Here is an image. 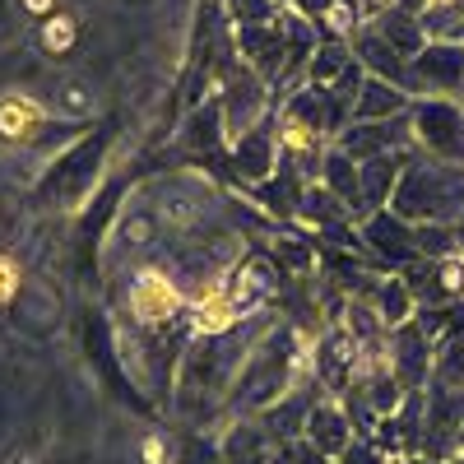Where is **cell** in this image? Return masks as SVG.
Returning a JSON list of instances; mask_svg holds the SVG:
<instances>
[{"mask_svg":"<svg viewBox=\"0 0 464 464\" xmlns=\"http://www.w3.org/2000/svg\"><path fill=\"white\" fill-rule=\"evenodd\" d=\"M312 381H316V372H312V358H306V343L297 339V325L279 321L275 330H265L251 343V353L227 391V409L237 418H256L260 409L279 404L284 395L302 391Z\"/></svg>","mask_w":464,"mask_h":464,"instance_id":"6da1fadb","label":"cell"},{"mask_svg":"<svg viewBox=\"0 0 464 464\" xmlns=\"http://www.w3.org/2000/svg\"><path fill=\"white\" fill-rule=\"evenodd\" d=\"M116 140V126L111 121H98L93 130H80L56 159L43 168L33 186V200L47 205V209H84L93 196H98V181H102V163H107V149Z\"/></svg>","mask_w":464,"mask_h":464,"instance_id":"7a4b0ae2","label":"cell"},{"mask_svg":"<svg viewBox=\"0 0 464 464\" xmlns=\"http://www.w3.org/2000/svg\"><path fill=\"white\" fill-rule=\"evenodd\" d=\"M246 330H227V334H190V343L181 348L177 362V400L181 404H200V400H218L232 391L246 353H251Z\"/></svg>","mask_w":464,"mask_h":464,"instance_id":"3957f363","label":"cell"},{"mask_svg":"<svg viewBox=\"0 0 464 464\" xmlns=\"http://www.w3.org/2000/svg\"><path fill=\"white\" fill-rule=\"evenodd\" d=\"M391 209L400 218H409L413 227L422 223H459L464 218V168H450V163H432L413 153L395 196H391Z\"/></svg>","mask_w":464,"mask_h":464,"instance_id":"277c9868","label":"cell"},{"mask_svg":"<svg viewBox=\"0 0 464 464\" xmlns=\"http://www.w3.org/2000/svg\"><path fill=\"white\" fill-rule=\"evenodd\" d=\"M413 153L432 163L464 168V102L459 98H413L409 111Z\"/></svg>","mask_w":464,"mask_h":464,"instance_id":"5b68a950","label":"cell"},{"mask_svg":"<svg viewBox=\"0 0 464 464\" xmlns=\"http://www.w3.org/2000/svg\"><path fill=\"white\" fill-rule=\"evenodd\" d=\"M358 237H362V251L367 260L381 269V275H404L409 265L422 260L418 251V227L409 218H400L395 209H376L358 223Z\"/></svg>","mask_w":464,"mask_h":464,"instance_id":"8992f818","label":"cell"},{"mask_svg":"<svg viewBox=\"0 0 464 464\" xmlns=\"http://www.w3.org/2000/svg\"><path fill=\"white\" fill-rule=\"evenodd\" d=\"M126 316L135 330H168L186 321V297L168 269H140L126 284Z\"/></svg>","mask_w":464,"mask_h":464,"instance_id":"52a82bcc","label":"cell"},{"mask_svg":"<svg viewBox=\"0 0 464 464\" xmlns=\"http://www.w3.org/2000/svg\"><path fill=\"white\" fill-rule=\"evenodd\" d=\"M218 107H223V126H227V140H237V135H246L251 126H260L269 111H275L279 102H275V89H269L260 74H251L242 61L232 65L227 74H223V84H218Z\"/></svg>","mask_w":464,"mask_h":464,"instance_id":"ba28073f","label":"cell"},{"mask_svg":"<svg viewBox=\"0 0 464 464\" xmlns=\"http://www.w3.org/2000/svg\"><path fill=\"white\" fill-rule=\"evenodd\" d=\"M279 288H284V275H279V265L269 260V251H246L237 265L227 269V279H223V293L232 297V306H237V316H260L269 302H279Z\"/></svg>","mask_w":464,"mask_h":464,"instance_id":"9c48e42d","label":"cell"},{"mask_svg":"<svg viewBox=\"0 0 464 464\" xmlns=\"http://www.w3.org/2000/svg\"><path fill=\"white\" fill-rule=\"evenodd\" d=\"M275 172H279V107L269 111L260 126L237 135L232 149H227V177L237 181L242 190L260 186L265 177H275Z\"/></svg>","mask_w":464,"mask_h":464,"instance_id":"30bf717a","label":"cell"},{"mask_svg":"<svg viewBox=\"0 0 464 464\" xmlns=\"http://www.w3.org/2000/svg\"><path fill=\"white\" fill-rule=\"evenodd\" d=\"M227 126H223V107L218 98H205L200 107H190L186 111V121L177 130V153L190 163H200V168H227Z\"/></svg>","mask_w":464,"mask_h":464,"instance_id":"8fae6325","label":"cell"},{"mask_svg":"<svg viewBox=\"0 0 464 464\" xmlns=\"http://www.w3.org/2000/svg\"><path fill=\"white\" fill-rule=\"evenodd\" d=\"M418 98H464V43H428L413 56Z\"/></svg>","mask_w":464,"mask_h":464,"instance_id":"7c38bea8","label":"cell"},{"mask_svg":"<svg viewBox=\"0 0 464 464\" xmlns=\"http://www.w3.org/2000/svg\"><path fill=\"white\" fill-rule=\"evenodd\" d=\"M232 47H237V61L260 74L269 89L284 84V70H288V52H284V28L275 24H260V28H232Z\"/></svg>","mask_w":464,"mask_h":464,"instance_id":"4fadbf2b","label":"cell"},{"mask_svg":"<svg viewBox=\"0 0 464 464\" xmlns=\"http://www.w3.org/2000/svg\"><path fill=\"white\" fill-rule=\"evenodd\" d=\"M334 149H343L353 163H372L381 153L413 149V126H409V116H395V121H353L348 130L334 135Z\"/></svg>","mask_w":464,"mask_h":464,"instance_id":"5bb4252c","label":"cell"},{"mask_svg":"<svg viewBox=\"0 0 464 464\" xmlns=\"http://www.w3.org/2000/svg\"><path fill=\"white\" fill-rule=\"evenodd\" d=\"M348 47H353V61L372 74V80H385V84H395V89H404V93H413L418 98V84H413V61H404L385 37L372 28V24H362L353 37H348Z\"/></svg>","mask_w":464,"mask_h":464,"instance_id":"9a60e30c","label":"cell"},{"mask_svg":"<svg viewBox=\"0 0 464 464\" xmlns=\"http://www.w3.org/2000/svg\"><path fill=\"white\" fill-rule=\"evenodd\" d=\"M413 293L418 306H441V302H464V256L446 260H418L400 275Z\"/></svg>","mask_w":464,"mask_h":464,"instance_id":"2e32d148","label":"cell"},{"mask_svg":"<svg viewBox=\"0 0 464 464\" xmlns=\"http://www.w3.org/2000/svg\"><path fill=\"white\" fill-rule=\"evenodd\" d=\"M437 362V343L418 330V321H404L391 330V372L400 376L404 391H428Z\"/></svg>","mask_w":464,"mask_h":464,"instance_id":"e0dca14e","label":"cell"},{"mask_svg":"<svg viewBox=\"0 0 464 464\" xmlns=\"http://www.w3.org/2000/svg\"><path fill=\"white\" fill-rule=\"evenodd\" d=\"M306 186H312V181L279 159V172H275V177H265L260 186H246V200H251L269 223H297V209H302Z\"/></svg>","mask_w":464,"mask_h":464,"instance_id":"ac0fdd59","label":"cell"},{"mask_svg":"<svg viewBox=\"0 0 464 464\" xmlns=\"http://www.w3.org/2000/svg\"><path fill=\"white\" fill-rule=\"evenodd\" d=\"M306 441H312L330 464L353 446V418H348V409H343V400L339 395H321L316 404H312V413H306V432H302Z\"/></svg>","mask_w":464,"mask_h":464,"instance_id":"d6986e66","label":"cell"},{"mask_svg":"<svg viewBox=\"0 0 464 464\" xmlns=\"http://www.w3.org/2000/svg\"><path fill=\"white\" fill-rule=\"evenodd\" d=\"M52 126V107L33 93H5L0 98V140L5 144H37Z\"/></svg>","mask_w":464,"mask_h":464,"instance_id":"ffe728a7","label":"cell"},{"mask_svg":"<svg viewBox=\"0 0 464 464\" xmlns=\"http://www.w3.org/2000/svg\"><path fill=\"white\" fill-rule=\"evenodd\" d=\"M321 186L330 190V196H334L348 214H353V223L367 218V205H362V168L348 159L343 149H334V144H330L325 163H321Z\"/></svg>","mask_w":464,"mask_h":464,"instance_id":"44dd1931","label":"cell"},{"mask_svg":"<svg viewBox=\"0 0 464 464\" xmlns=\"http://www.w3.org/2000/svg\"><path fill=\"white\" fill-rule=\"evenodd\" d=\"M409 159H413V149L381 153V159H372V163H358L362 168V205H367V214L391 209V196H395V186H400Z\"/></svg>","mask_w":464,"mask_h":464,"instance_id":"7402d4cb","label":"cell"},{"mask_svg":"<svg viewBox=\"0 0 464 464\" xmlns=\"http://www.w3.org/2000/svg\"><path fill=\"white\" fill-rule=\"evenodd\" d=\"M218 450H223V464H269L275 441L260 432L256 418H232L227 432L218 437Z\"/></svg>","mask_w":464,"mask_h":464,"instance_id":"603a6c76","label":"cell"},{"mask_svg":"<svg viewBox=\"0 0 464 464\" xmlns=\"http://www.w3.org/2000/svg\"><path fill=\"white\" fill-rule=\"evenodd\" d=\"M409 111H413V93L367 74L362 93H358V107H353V121H395V116H409Z\"/></svg>","mask_w":464,"mask_h":464,"instance_id":"cb8c5ba5","label":"cell"},{"mask_svg":"<svg viewBox=\"0 0 464 464\" xmlns=\"http://www.w3.org/2000/svg\"><path fill=\"white\" fill-rule=\"evenodd\" d=\"M121 186H102L98 196H93V209L84 214V223H80V269L89 275V269L98 265V242H102V227L121 214Z\"/></svg>","mask_w":464,"mask_h":464,"instance_id":"d4e9b609","label":"cell"},{"mask_svg":"<svg viewBox=\"0 0 464 464\" xmlns=\"http://www.w3.org/2000/svg\"><path fill=\"white\" fill-rule=\"evenodd\" d=\"M52 107V116H61V121H89V116H98V93L89 80H80V74H61V80L52 84V98H43Z\"/></svg>","mask_w":464,"mask_h":464,"instance_id":"484cf974","label":"cell"},{"mask_svg":"<svg viewBox=\"0 0 464 464\" xmlns=\"http://www.w3.org/2000/svg\"><path fill=\"white\" fill-rule=\"evenodd\" d=\"M372 28L385 37V43H391L404 61H413L422 47H428V33H422V19H413V14H404V10H385V14H376L372 19Z\"/></svg>","mask_w":464,"mask_h":464,"instance_id":"4316f807","label":"cell"},{"mask_svg":"<svg viewBox=\"0 0 464 464\" xmlns=\"http://www.w3.org/2000/svg\"><path fill=\"white\" fill-rule=\"evenodd\" d=\"M367 302L376 306V316L385 321V330H395V325L413 321V312H418V302H413V293H409V284H404L400 275H385Z\"/></svg>","mask_w":464,"mask_h":464,"instance_id":"83f0119b","label":"cell"},{"mask_svg":"<svg viewBox=\"0 0 464 464\" xmlns=\"http://www.w3.org/2000/svg\"><path fill=\"white\" fill-rule=\"evenodd\" d=\"M353 65V47L348 43H339V37H321V47H316V56H312V65H306V84H321V89H330L339 74Z\"/></svg>","mask_w":464,"mask_h":464,"instance_id":"f1b7e54d","label":"cell"},{"mask_svg":"<svg viewBox=\"0 0 464 464\" xmlns=\"http://www.w3.org/2000/svg\"><path fill=\"white\" fill-rule=\"evenodd\" d=\"M223 5V19L232 28H260V24H275L284 14L279 0H218Z\"/></svg>","mask_w":464,"mask_h":464,"instance_id":"f546056e","label":"cell"},{"mask_svg":"<svg viewBox=\"0 0 464 464\" xmlns=\"http://www.w3.org/2000/svg\"><path fill=\"white\" fill-rule=\"evenodd\" d=\"M37 37H43V47H47L52 56H65L74 43H80V19L65 14V10H56V14H47L43 24H37Z\"/></svg>","mask_w":464,"mask_h":464,"instance_id":"4dcf8cb0","label":"cell"},{"mask_svg":"<svg viewBox=\"0 0 464 464\" xmlns=\"http://www.w3.org/2000/svg\"><path fill=\"white\" fill-rule=\"evenodd\" d=\"M172 464H223L218 437H209V432H181Z\"/></svg>","mask_w":464,"mask_h":464,"instance_id":"1f68e13d","label":"cell"},{"mask_svg":"<svg viewBox=\"0 0 464 464\" xmlns=\"http://www.w3.org/2000/svg\"><path fill=\"white\" fill-rule=\"evenodd\" d=\"M269 464H330L306 437H288V441H275V455H269Z\"/></svg>","mask_w":464,"mask_h":464,"instance_id":"d6a6232c","label":"cell"},{"mask_svg":"<svg viewBox=\"0 0 464 464\" xmlns=\"http://www.w3.org/2000/svg\"><path fill=\"white\" fill-rule=\"evenodd\" d=\"M334 464H400V459H391L372 437H353V446H348Z\"/></svg>","mask_w":464,"mask_h":464,"instance_id":"836d02e7","label":"cell"},{"mask_svg":"<svg viewBox=\"0 0 464 464\" xmlns=\"http://www.w3.org/2000/svg\"><path fill=\"white\" fill-rule=\"evenodd\" d=\"M288 10L302 14L306 24H325L334 14V0H288Z\"/></svg>","mask_w":464,"mask_h":464,"instance_id":"e575fe53","label":"cell"},{"mask_svg":"<svg viewBox=\"0 0 464 464\" xmlns=\"http://www.w3.org/2000/svg\"><path fill=\"white\" fill-rule=\"evenodd\" d=\"M14 293H19V265L10 256H0V306L14 302Z\"/></svg>","mask_w":464,"mask_h":464,"instance_id":"d590c367","label":"cell"},{"mask_svg":"<svg viewBox=\"0 0 464 464\" xmlns=\"http://www.w3.org/2000/svg\"><path fill=\"white\" fill-rule=\"evenodd\" d=\"M19 5H24V14L37 19V24H43L47 14H56V0H19Z\"/></svg>","mask_w":464,"mask_h":464,"instance_id":"8d00e7d4","label":"cell"},{"mask_svg":"<svg viewBox=\"0 0 464 464\" xmlns=\"http://www.w3.org/2000/svg\"><path fill=\"white\" fill-rule=\"evenodd\" d=\"M395 10H404V14L422 19V10H428V0H395Z\"/></svg>","mask_w":464,"mask_h":464,"instance_id":"74e56055","label":"cell"},{"mask_svg":"<svg viewBox=\"0 0 464 464\" xmlns=\"http://www.w3.org/2000/svg\"><path fill=\"white\" fill-rule=\"evenodd\" d=\"M279 5H284V10H288V0H279Z\"/></svg>","mask_w":464,"mask_h":464,"instance_id":"f35d334b","label":"cell"},{"mask_svg":"<svg viewBox=\"0 0 464 464\" xmlns=\"http://www.w3.org/2000/svg\"><path fill=\"white\" fill-rule=\"evenodd\" d=\"M459 102H464V98H459Z\"/></svg>","mask_w":464,"mask_h":464,"instance_id":"ab89813d","label":"cell"}]
</instances>
